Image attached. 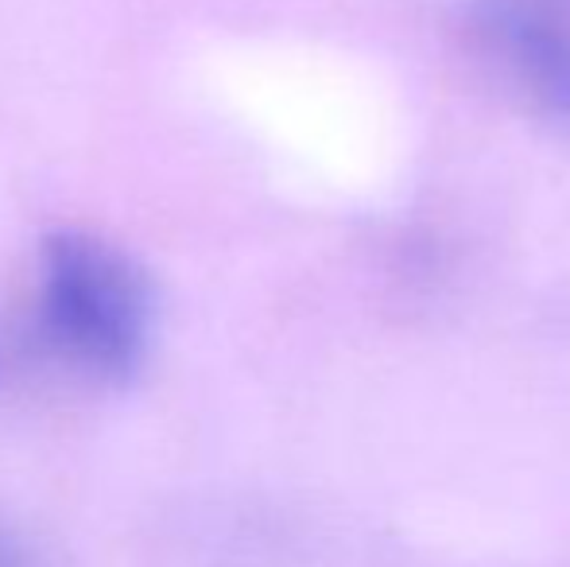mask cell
<instances>
[{"label": "cell", "instance_id": "1", "mask_svg": "<svg viewBox=\"0 0 570 567\" xmlns=\"http://www.w3.org/2000/svg\"><path fill=\"white\" fill-rule=\"evenodd\" d=\"M39 339L75 373L125 385L148 358L151 284L128 253L86 229H59L39 253Z\"/></svg>", "mask_w": 570, "mask_h": 567}, {"label": "cell", "instance_id": "2", "mask_svg": "<svg viewBox=\"0 0 570 567\" xmlns=\"http://www.w3.org/2000/svg\"><path fill=\"white\" fill-rule=\"evenodd\" d=\"M473 31L512 86L570 125V12L556 0H478Z\"/></svg>", "mask_w": 570, "mask_h": 567}]
</instances>
